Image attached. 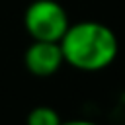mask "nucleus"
Masks as SVG:
<instances>
[{"label":"nucleus","instance_id":"39448f33","mask_svg":"<svg viewBox=\"0 0 125 125\" xmlns=\"http://www.w3.org/2000/svg\"><path fill=\"white\" fill-rule=\"evenodd\" d=\"M62 125H100L92 119H68V121H62Z\"/></svg>","mask_w":125,"mask_h":125},{"label":"nucleus","instance_id":"f03ea898","mask_svg":"<svg viewBox=\"0 0 125 125\" xmlns=\"http://www.w3.org/2000/svg\"><path fill=\"white\" fill-rule=\"evenodd\" d=\"M68 25V14L57 0H33L23 12V27L33 41L59 43Z\"/></svg>","mask_w":125,"mask_h":125},{"label":"nucleus","instance_id":"f257e3e1","mask_svg":"<svg viewBox=\"0 0 125 125\" xmlns=\"http://www.w3.org/2000/svg\"><path fill=\"white\" fill-rule=\"evenodd\" d=\"M59 45L64 62L80 72H100L113 64L119 53V41L113 29L96 20L70 23Z\"/></svg>","mask_w":125,"mask_h":125},{"label":"nucleus","instance_id":"20e7f679","mask_svg":"<svg viewBox=\"0 0 125 125\" xmlns=\"http://www.w3.org/2000/svg\"><path fill=\"white\" fill-rule=\"evenodd\" d=\"M25 125H62V117L49 105H37L27 113Z\"/></svg>","mask_w":125,"mask_h":125},{"label":"nucleus","instance_id":"7ed1b4c3","mask_svg":"<svg viewBox=\"0 0 125 125\" xmlns=\"http://www.w3.org/2000/svg\"><path fill=\"white\" fill-rule=\"evenodd\" d=\"M64 64L61 45L57 41H31L23 53V66L37 78L53 76Z\"/></svg>","mask_w":125,"mask_h":125}]
</instances>
